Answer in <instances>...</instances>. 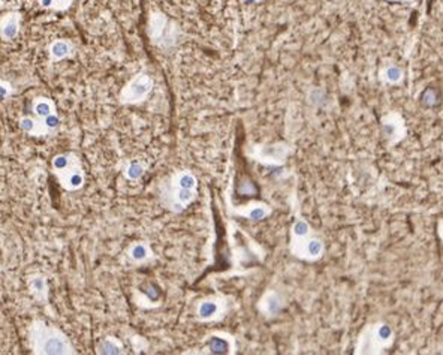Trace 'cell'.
Wrapping results in <instances>:
<instances>
[{"label": "cell", "mask_w": 443, "mask_h": 355, "mask_svg": "<svg viewBox=\"0 0 443 355\" xmlns=\"http://www.w3.org/2000/svg\"><path fill=\"white\" fill-rule=\"evenodd\" d=\"M36 126H37V121L33 117H23L21 120H19V128H21V131H24L29 135L35 134Z\"/></svg>", "instance_id": "obj_11"}, {"label": "cell", "mask_w": 443, "mask_h": 355, "mask_svg": "<svg viewBox=\"0 0 443 355\" xmlns=\"http://www.w3.org/2000/svg\"><path fill=\"white\" fill-rule=\"evenodd\" d=\"M143 173H144L143 165L138 163V162H132V163L128 166V170H126V176H128L130 180H136V178H139L141 176H143Z\"/></svg>", "instance_id": "obj_12"}, {"label": "cell", "mask_w": 443, "mask_h": 355, "mask_svg": "<svg viewBox=\"0 0 443 355\" xmlns=\"http://www.w3.org/2000/svg\"><path fill=\"white\" fill-rule=\"evenodd\" d=\"M30 346L35 354H75L69 339L54 325L35 321L30 327Z\"/></svg>", "instance_id": "obj_1"}, {"label": "cell", "mask_w": 443, "mask_h": 355, "mask_svg": "<svg viewBox=\"0 0 443 355\" xmlns=\"http://www.w3.org/2000/svg\"><path fill=\"white\" fill-rule=\"evenodd\" d=\"M151 79L147 75H138L133 81H130V84L122 92V100L123 102H129V103H135L146 99V96L150 93L151 90Z\"/></svg>", "instance_id": "obj_3"}, {"label": "cell", "mask_w": 443, "mask_h": 355, "mask_svg": "<svg viewBox=\"0 0 443 355\" xmlns=\"http://www.w3.org/2000/svg\"><path fill=\"white\" fill-rule=\"evenodd\" d=\"M214 312H216V306L213 303H204L203 306H201V309H199V315L207 318V316H211Z\"/></svg>", "instance_id": "obj_14"}, {"label": "cell", "mask_w": 443, "mask_h": 355, "mask_svg": "<svg viewBox=\"0 0 443 355\" xmlns=\"http://www.w3.org/2000/svg\"><path fill=\"white\" fill-rule=\"evenodd\" d=\"M58 176V180L62 183V186L65 187L66 191H78L79 187H83L84 184V171L81 168V163H79L78 158L74 156L72 162L66 166L65 170L55 173Z\"/></svg>", "instance_id": "obj_2"}, {"label": "cell", "mask_w": 443, "mask_h": 355, "mask_svg": "<svg viewBox=\"0 0 443 355\" xmlns=\"http://www.w3.org/2000/svg\"><path fill=\"white\" fill-rule=\"evenodd\" d=\"M74 156L75 155H72V153H63V155L54 156V159H53V170H54V173H58V171L65 170L66 166L72 162Z\"/></svg>", "instance_id": "obj_9"}, {"label": "cell", "mask_w": 443, "mask_h": 355, "mask_svg": "<svg viewBox=\"0 0 443 355\" xmlns=\"http://www.w3.org/2000/svg\"><path fill=\"white\" fill-rule=\"evenodd\" d=\"M11 93H12V87H11L9 82H6V81H3V79H0V99L8 98Z\"/></svg>", "instance_id": "obj_15"}, {"label": "cell", "mask_w": 443, "mask_h": 355, "mask_svg": "<svg viewBox=\"0 0 443 355\" xmlns=\"http://www.w3.org/2000/svg\"><path fill=\"white\" fill-rule=\"evenodd\" d=\"M29 289L36 301L42 304L48 301V283L42 275H33L29 277Z\"/></svg>", "instance_id": "obj_6"}, {"label": "cell", "mask_w": 443, "mask_h": 355, "mask_svg": "<svg viewBox=\"0 0 443 355\" xmlns=\"http://www.w3.org/2000/svg\"><path fill=\"white\" fill-rule=\"evenodd\" d=\"M32 113L36 118H44L53 113H55V103L50 98H37L32 103Z\"/></svg>", "instance_id": "obj_7"}, {"label": "cell", "mask_w": 443, "mask_h": 355, "mask_svg": "<svg viewBox=\"0 0 443 355\" xmlns=\"http://www.w3.org/2000/svg\"><path fill=\"white\" fill-rule=\"evenodd\" d=\"M19 23H21V14L18 11L6 12L0 17V38L3 40H12L19 33Z\"/></svg>", "instance_id": "obj_4"}, {"label": "cell", "mask_w": 443, "mask_h": 355, "mask_svg": "<svg viewBox=\"0 0 443 355\" xmlns=\"http://www.w3.org/2000/svg\"><path fill=\"white\" fill-rule=\"evenodd\" d=\"M178 187L181 189H193L195 187V178L190 174H183L178 178Z\"/></svg>", "instance_id": "obj_13"}, {"label": "cell", "mask_w": 443, "mask_h": 355, "mask_svg": "<svg viewBox=\"0 0 443 355\" xmlns=\"http://www.w3.org/2000/svg\"><path fill=\"white\" fill-rule=\"evenodd\" d=\"M75 53V48L71 40L68 39H55L48 45V54L51 61H58L68 57H72Z\"/></svg>", "instance_id": "obj_5"}, {"label": "cell", "mask_w": 443, "mask_h": 355, "mask_svg": "<svg viewBox=\"0 0 443 355\" xmlns=\"http://www.w3.org/2000/svg\"><path fill=\"white\" fill-rule=\"evenodd\" d=\"M130 256L135 261H144L148 256V247L143 243H138L130 249Z\"/></svg>", "instance_id": "obj_10"}, {"label": "cell", "mask_w": 443, "mask_h": 355, "mask_svg": "<svg viewBox=\"0 0 443 355\" xmlns=\"http://www.w3.org/2000/svg\"><path fill=\"white\" fill-rule=\"evenodd\" d=\"M295 231H296V234H306V233H307V225H304V223H296Z\"/></svg>", "instance_id": "obj_17"}, {"label": "cell", "mask_w": 443, "mask_h": 355, "mask_svg": "<svg viewBox=\"0 0 443 355\" xmlns=\"http://www.w3.org/2000/svg\"><path fill=\"white\" fill-rule=\"evenodd\" d=\"M97 352L99 354H120L122 352V346H120L112 337H108L97 345Z\"/></svg>", "instance_id": "obj_8"}, {"label": "cell", "mask_w": 443, "mask_h": 355, "mask_svg": "<svg viewBox=\"0 0 443 355\" xmlns=\"http://www.w3.org/2000/svg\"><path fill=\"white\" fill-rule=\"evenodd\" d=\"M39 5L44 9H53L54 8V0H39Z\"/></svg>", "instance_id": "obj_16"}]
</instances>
